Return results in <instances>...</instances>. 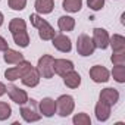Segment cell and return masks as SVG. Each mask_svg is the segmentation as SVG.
I'll return each mask as SVG.
<instances>
[{"label": "cell", "instance_id": "cell-1", "mask_svg": "<svg viewBox=\"0 0 125 125\" xmlns=\"http://www.w3.org/2000/svg\"><path fill=\"white\" fill-rule=\"evenodd\" d=\"M30 19H31V25L38 30V35H40L41 40L49 41V40H52V38L54 37L56 32H54L53 27H52L46 19H43L41 16H38V15H35V13H32V15L30 16Z\"/></svg>", "mask_w": 125, "mask_h": 125}, {"label": "cell", "instance_id": "cell-2", "mask_svg": "<svg viewBox=\"0 0 125 125\" xmlns=\"http://www.w3.org/2000/svg\"><path fill=\"white\" fill-rule=\"evenodd\" d=\"M74 107H75V102H74V97L69 94H62L56 100V112L62 118L69 116L74 112Z\"/></svg>", "mask_w": 125, "mask_h": 125}, {"label": "cell", "instance_id": "cell-3", "mask_svg": "<svg viewBox=\"0 0 125 125\" xmlns=\"http://www.w3.org/2000/svg\"><path fill=\"white\" fill-rule=\"evenodd\" d=\"M53 63H54V57L50 56V54H43L40 59H38V65H37V69L40 72V77L46 78V80H50L54 74V69H53Z\"/></svg>", "mask_w": 125, "mask_h": 125}, {"label": "cell", "instance_id": "cell-4", "mask_svg": "<svg viewBox=\"0 0 125 125\" xmlns=\"http://www.w3.org/2000/svg\"><path fill=\"white\" fill-rule=\"evenodd\" d=\"M96 50V46L93 43V38L87 34H80L77 40V52L81 56H91Z\"/></svg>", "mask_w": 125, "mask_h": 125}, {"label": "cell", "instance_id": "cell-5", "mask_svg": "<svg viewBox=\"0 0 125 125\" xmlns=\"http://www.w3.org/2000/svg\"><path fill=\"white\" fill-rule=\"evenodd\" d=\"M35 100H28L25 104H22L21 107V116L24 118V121L27 122H37L41 119V113L37 112V107H35Z\"/></svg>", "mask_w": 125, "mask_h": 125}, {"label": "cell", "instance_id": "cell-6", "mask_svg": "<svg viewBox=\"0 0 125 125\" xmlns=\"http://www.w3.org/2000/svg\"><path fill=\"white\" fill-rule=\"evenodd\" d=\"M30 66H32L28 60H21L19 63H16V66L15 68H9V69H6V72H5V77L9 80V81H16V80H19L21 77H22V74L30 68Z\"/></svg>", "mask_w": 125, "mask_h": 125}, {"label": "cell", "instance_id": "cell-7", "mask_svg": "<svg viewBox=\"0 0 125 125\" xmlns=\"http://www.w3.org/2000/svg\"><path fill=\"white\" fill-rule=\"evenodd\" d=\"M6 93L9 94V97H10V100L12 102H15L16 104H25L27 102H28V94H27V91L25 90H21L19 87H16V85H8L6 87Z\"/></svg>", "mask_w": 125, "mask_h": 125}, {"label": "cell", "instance_id": "cell-8", "mask_svg": "<svg viewBox=\"0 0 125 125\" xmlns=\"http://www.w3.org/2000/svg\"><path fill=\"white\" fill-rule=\"evenodd\" d=\"M40 72H38V69L37 68H32V66H30L24 74H22V77H21V81H22V84L24 85H27V87H35V85H38V83H40Z\"/></svg>", "mask_w": 125, "mask_h": 125}, {"label": "cell", "instance_id": "cell-9", "mask_svg": "<svg viewBox=\"0 0 125 125\" xmlns=\"http://www.w3.org/2000/svg\"><path fill=\"white\" fill-rule=\"evenodd\" d=\"M93 43L97 49H107L109 46V34L104 28H94L93 30Z\"/></svg>", "mask_w": 125, "mask_h": 125}, {"label": "cell", "instance_id": "cell-10", "mask_svg": "<svg viewBox=\"0 0 125 125\" xmlns=\"http://www.w3.org/2000/svg\"><path fill=\"white\" fill-rule=\"evenodd\" d=\"M52 43H53L54 49H57L59 52H63V53H68L72 49L71 38L66 37L65 34H54V37L52 38Z\"/></svg>", "mask_w": 125, "mask_h": 125}, {"label": "cell", "instance_id": "cell-11", "mask_svg": "<svg viewBox=\"0 0 125 125\" xmlns=\"http://www.w3.org/2000/svg\"><path fill=\"white\" fill-rule=\"evenodd\" d=\"M109 71L102 66V65H94L91 69H90V78L94 81V83H107L109 81Z\"/></svg>", "mask_w": 125, "mask_h": 125}, {"label": "cell", "instance_id": "cell-12", "mask_svg": "<svg viewBox=\"0 0 125 125\" xmlns=\"http://www.w3.org/2000/svg\"><path fill=\"white\" fill-rule=\"evenodd\" d=\"M53 69L57 75L63 77L65 74H68L69 71L74 69V63L71 60H66V59H54V63H53Z\"/></svg>", "mask_w": 125, "mask_h": 125}, {"label": "cell", "instance_id": "cell-13", "mask_svg": "<svg viewBox=\"0 0 125 125\" xmlns=\"http://www.w3.org/2000/svg\"><path fill=\"white\" fill-rule=\"evenodd\" d=\"M38 107H40V112L41 115H44L46 118H50L56 113V102L50 97H44L40 103H38Z\"/></svg>", "mask_w": 125, "mask_h": 125}, {"label": "cell", "instance_id": "cell-14", "mask_svg": "<svg viewBox=\"0 0 125 125\" xmlns=\"http://www.w3.org/2000/svg\"><path fill=\"white\" fill-rule=\"evenodd\" d=\"M99 100H102V102H104V103L113 106V104H116V102L119 100V93H118V90L107 87V88H104V90L100 91Z\"/></svg>", "mask_w": 125, "mask_h": 125}, {"label": "cell", "instance_id": "cell-15", "mask_svg": "<svg viewBox=\"0 0 125 125\" xmlns=\"http://www.w3.org/2000/svg\"><path fill=\"white\" fill-rule=\"evenodd\" d=\"M110 107H112L110 104H107V103H104V102L99 100V103L96 104V109H94L96 118H97L100 122L107 121V119H109V116H110Z\"/></svg>", "mask_w": 125, "mask_h": 125}, {"label": "cell", "instance_id": "cell-16", "mask_svg": "<svg viewBox=\"0 0 125 125\" xmlns=\"http://www.w3.org/2000/svg\"><path fill=\"white\" fill-rule=\"evenodd\" d=\"M63 83L69 88H78L80 84H81V75L72 69V71H69L68 74L63 75Z\"/></svg>", "mask_w": 125, "mask_h": 125}, {"label": "cell", "instance_id": "cell-17", "mask_svg": "<svg viewBox=\"0 0 125 125\" xmlns=\"http://www.w3.org/2000/svg\"><path fill=\"white\" fill-rule=\"evenodd\" d=\"M34 8L41 15L52 13V10L54 9V0H35Z\"/></svg>", "mask_w": 125, "mask_h": 125}, {"label": "cell", "instance_id": "cell-18", "mask_svg": "<svg viewBox=\"0 0 125 125\" xmlns=\"http://www.w3.org/2000/svg\"><path fill=\"white\" fill-rule=\"evenodd\" d=\"M3 60L9 65H16L19 63L21 60H24V54L16 52V50H12V49H6L5 50V54H3Z\"/></svg>", "mask_w": 125, "mask_h": 125}, {"label": "cell", "instance_id": "cell-19", "mask_svg": "<svg viewBox=\"0 0 125 125\" xmlns=\"http://www.w3.org/2000/svg\"><path fill=\"white\" fill-rule=\"evenodd\" d=\"M57 27H59V30H60L62 32H69V31H72L74 27H75V19L71 18V16L63 15V16H60V18L57 19Z\"/></svg>", "mask_w": 125, "mask_h": 125}, {"label": "cell", "instance_id": "cell-20", "mask_svg": "<svg viewBox=\"0 0 125 125\" xmlns=\"http://www.w3.org/2000/svg\"><path fill=\"white\" fill-rule=\"evenodd\" d=\"M109 46L112 47L113 52H124L125 50V38L119 34H113L109 37Z\"/></svg>", "mask_w": 125, "mask_h": 125}, {"label": "cell", "instance_id": "cell-21", "mask_svg": "<svg viewBox=\"0 0 125 125\" xmlns=\"http://www.w3.org/2000/svg\"><path fill=\"white\" fill-rule=\"evenodd\" d=\"M12 37H13L15 44H18L19 47H28V44H30V35H28L27 30L12 32Z\"/></svg>", "mask_w": 125, "mask_h": 125}, {"label": "cell", "instance_id": "cell-22", "mask_svg": "<svg viewBox=\"0 0 125 125\" xmlns=\"http://www.w3.org/2000/svg\"><path fill=\"white\" fill-rule=\"evenodd\" d=\"M62 6H63V9L66 12H69V13H77L83 8V0H63Z\"/></svg>", "mask_w": 125, "mask_h": 125}, {"label": "cell", "instance_id": "cell-23", "mask_svg": "<svg viewBox=\"0 0 125 125\" xmlns=\"http://www.w3.org/2000/svg\"><path fill=\"white\" fill-rule=\"evenodd\" d=\"M112 75H113V80L119 84L125 83V66L124 65H115L113 66V71H112Z\"/></svg>", "mask_w": 125, "mask_h": 125}, {"label": "cell", "instance_id": "cell-24", "mask_svg": "<svg viewBox=\"0 0 125 125\" xmlns=\"http://www.w3.org/2000/svg\"><path fill=\"white\" fill-rule=\"evenodd\" d=\"M22 30H27V24L24 19L21 18H13L10 22H9V31L10 32H16V31H22Z\"/></svg>", "mask_w": 125, "mask_h": 125}, {"label": "cell", "instance_id": "cell-25", "mask_svg": "<svg viewBox=\"0 0 125 125\" xmlns=\"http://www.w3.org/2000/svg\"><path fill=\"white\" fill-rule=\"evenodd\" d=\"M12 115V107L6 102H0V121H6Z\"/></svg>", "mask_w": 125, "mask_h": 125}, {"label": "cell", "instance_id": "cell-26", "mask_svg": "<svg viewBox=\"0 0 125 125\" xmlns=\"http://www.w3.org/2000/svg\"><path fill=\"white\" fill-rule=\"evenodd\" d=\"M74 124L75 125H90L91 124V119L87 113H77L74 116Z\"/></svg>", "mask_w": 125, "mask_h": 125}, {"label": "cell", "instance_id": "cell-27", "mask_svg": "<svg viewBox=\"0 0 125 125\" xmlns=\"http://www.w3.org/2000/svg\"><path fill=\"white\" fill-rule=\"evenodd\" d=\"M110 60L113 65H125V50L124 52H113Z\"/></svg>", "mask_w": 125, "mask_h": 125}, {"label": "cell", "instance_id": "cell-28", "mask_svg": "<svg viewBox=\"0 0 125 125\" xmlns=\"http://www.w3.org/2000/svg\"><path fill=\"white\" fill-rule=\"evenodd\" d=\"M9 8L13 10H22L27 6V0H8Z\"/></svg>", "mask_w": 125, "mask_h": 125}, {"label": "cell", "instance_id": "cell-29", "mask_svg": "<svg viewBox=\"0 0 125 125\" xmlns=\"http://www.w3.org/2000/svg\"><path fill=\"white\" fill-rule=\"evenodd\" d=\"M87 5L91 10H100L104 6V0H87Z\"/></svg>", "mask_w": 125, "mask_h": 125}, {"label": "cell", "instance_id": "cell-30", "mask_svg": "<svg viewBox=\"0 0 125 125\" xmlns=\"http://www.w3.org/2000/svg\"><path fill=\"white\" fill-rule=\"evenodd\" d=\"M6 49H9V46H8V41L0 35V52H5Z\"/></svg>", "mask_w": 125, "mask_h": 125}, {"label": "cell", "instance_id": "cell-31", "mask_svg": "<svg viewBox=\"0 0 125 125\" xmlns=\"http://www.w3.org/2000/svg\"><path fill=\"white\" fill-rule=\"evenodd\" d=\"M5 93H6V85H5L2 81H0V97H2Z\"/></svg>", "mask_w": 125, "mask_h": 125}, {"label": "cell", "instance_id": "cell-32", "mask_svg": "<svg viewBox=\"0 0 125 125\" xmlns=\"http://www.w3.org/2000/svg\"><path fill=\"white\" fill-rule=\"evenodd\" d=\"M3 21H5V16H3V13H2V12H0V27L3 25Z\"/></svg>", "mask_w": 125, "mask_h": 125}]
</instances>
